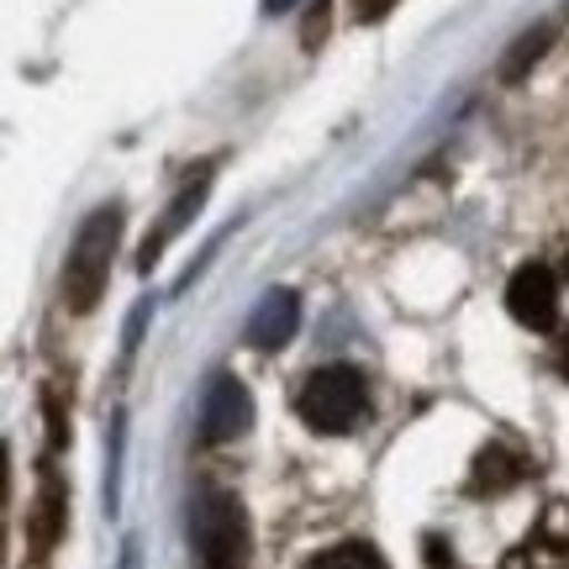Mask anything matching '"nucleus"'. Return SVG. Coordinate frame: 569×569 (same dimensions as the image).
I'll list each match as a JSON object with an SVG mask.
<instances>
[{
    "mask_svg": "<svg viewBox=\"0 0 569 569\" xmlns=\"http://www.w3.org/2000/svg\"><path fill=\"white\" fill-rule=\"evenodd\" d=\"M63 522H69V517H63V486L53 480V475H48V480H42L38 507H32V532H38L42 549H53V543H59Z\"/></svg>",
    "mask_w": 569,
    "mask_h": 569,
    "instance_id": "nucleus-8",
    "label": "nucleus"
},
{
    "mask_svg": "<svg viewBox=\"0 0 569 569\" xmlns=\"http://www.w3.org/2000/svg\"><path fill=\"white\" fill-rule=\"evenodd\" d=\"M190 549H196V569H243L248 522L238 496L206 490L201 501L190 507Z\"/></svg>",
    "mask_w": 569,
    "mask_h": 569,
    "instance_id": "nucleus-2",
    "label": "nucleus"
},
{
    "mask_svg": "<svg viewBox=\"0 0 569 569\" xmlns=\"http://www.w3.org/2000/svg\"><path fill=\"white\" fill-rule=\"evenodd\" d=\"M290 6H296V0H264V11H269V17H274V11H290Z\"/></svg>",
    "mask_w": 569,
    "mask_h": 569,
    "instance_id": "nucleus-13",
    "label": "nucleus"
},
{
    "mask_svg": "<svg viewBox=\"0 0 569 569\" xmlns=\"http://www.w3.org/2000/svg\"><path fill=\"white\" fill-rule=\"evenodd\" d=\"M201 201H206V174H196V180H190V184L180 190V201L163 211V222L153 227V232H148V243H142V253H138V269H148L153 259H159L163 248H169V238H174V232H180V227L190 222L196 211H201Z\"/></svg>",
    "mask_w": 569,
    "mask_h": 569,
    "instance_id": "nucleus-7",
    "label": "nucleus"
},
{
    "mask_svg": "<svg viewBox=\"0 0 569 569\" xmlns=\"http://www.w3.org/2000/svg\"><path fill=\"white\" fill-rule=\"evenodd\" d=\"M507 311L522 327H538V332L553 327V317H559V280L543 264H522L507 284Z\"/></svg>",
    "mask_w": 569,
    "mask_h": 569,
    "instance_id": "nucleus-5",
    "label": "nucleus"
},
{
    "mask_svg": "<svg viewBox=\"0 0 569 569\" xmlns=\"http://www.w3.org/2000/svg\"><path fill=\"white\" fill-rule=\"evenodd\" d=\"M306 569H386V559L375 549H365V543H338V549L317 553Z\"/></svg>",
    "mask_w": 569,
    "mask_h": 569,
    "instance_id": "nucleus-10",
    "label": "nucleus"
},
{
    "mask_svg": "<svg viewBox=\"0 0 569 569\" xmlns=\"http://www.w3.org/2000/svg\"><path fill=\"white\" fill-rule=\"evenodd\" d=\"M296 411L311 432H348L365 417V380L353 365H327L296 396Z\"/></svg>",
    "mask_w": 569,
    "mask_h": 569,
    "instance_id": "nucleus-3",
    "label": "nucleus"
},
{
    "mask_svg": "<svg viewBox=\"0 0 569 569\" xmlns=\"http://www.w3.org/2000/svg\"><path fill=\"white\" fill-rule=\"evenodd\" d=\"M253 422V396L238 375H217L201 396V438L206 443H232Z\"/></svg>",
    "mask_w": 569,
    "mask_h": 569,
    "instance_id": "nucleus-4",
    "label": "nucleus"
},
{
    "mask_svg": "<svg viewBox=\"0 0 569 569\" xmlns=\"http://www.w3.org/2000/svg\"><path fill=\"white\" fill-rule=\"evenodd\" d=\"M549 42H553L549 27H538V32H528V38H517V48L501 59V80H522L532 63L543 59V48H549Z\"/></svg>",
    "mask_w": 569,
    "mask_h": 569,
    "instance_id": "nucleus-9",
    "label": "nucleus"
},
{
    "mask_svg": "<svg viewBox=\"0 0 569 569\" xmlns=\"http://www.w3.org/2000/svg\"><path fill=\"white\" fill-rule=\"evenodd\" d=\"M117 232H122V211L117 206H101L90 211L80 227V238L63 259V306L69 311H90L101 301L106 280H111V259H117Z\"/></svg>",
    "mask_w": 569,
    "mask_h": 569,
    "instance_id": "nucleus-1",
    "label": "nucleus"
},
{
    "mask_svg": "<svg viewBox=\"0 0 569 569\" xmlns=\"http://www.w3.org/2000/svg\"><path fill=\"white\" fill-rule=\"evenodd\" d=\"M117 569H138V543H127V549H122V565H117Z\"/></svg>",
    "mask_w": 569,
    "mask_h": 569,
    "instance_id": "nucleus-11",
    "label": "nucleus"
},
{
    "mask_svg": "<svg viewBox=\"0 0 569 569\" xmlns=\"http://www.w3.org/2000/svg\"><path fill=\"white\" fill-rule=\"evenodd\" d=\"M559 375H565V380H569V338H565V343H559Z\"/></svg>",
    "mask_w": 569,
    "mask_h": 569,
    "instance_id": "nucleus-12",
    "label": "nucleus"
},
{
    "mask_svg": "<svg viewBox=\"0 0 569 569\" xmlns=\"http://www.w3.org/2000/svg\"><path fill=\"white\" fill-rule=\"evenodd\" d=\"M296 322H301V301L296 290H269L259 311L248 317V343L253 348H280L296 338Z\"/></svg>",
    "mask_w": 569,
    "mask_h": 569,
    "instance_id": "nucleus-6",
    "label": "nucleus"
}]
</instances>
